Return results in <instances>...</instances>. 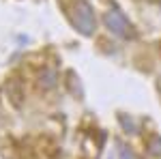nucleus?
I'll use <instances>...</instances> for the list:
<instances>
[{
    "mask_svg": "<svg viewBox=\"0 0 161 159\" xmlns=\"http://www.w3.org/2000/svg\"><path fill=\"white\" fill-rule=\"evenodd\" d=\"M71 22H73L75 30L84 37H90L97 30V20H95V11L86 0H75L71 7Z\"/></svg>",
    "mask_w": 161,
    "mask_h": 159,
    "instance_id": "f257e3e1",
    "label": "nucleus"
},
{
    "mask_svg": "<svg viewBox=\"0 0 161 159\" xmlns=\"http://www.w3.org/2000/svg\"><path fill=\"white\" fill-rule=\"evenodd\" d=\"M103 20H105V26L110 28L112 35H116V37H120V39H136V28H133V24L118 9H110V11L105 13Z\"/></svg>",
    "mask_w": 161,
    "mask_h": 159,
    "instance_id": "f03ea898",
    "label": "nucleus"
},
{
    "mask_svg": "<svg viewBox=\"0 0 161 159\" xmlns=\"http://www.w3.org/2000/svg\"><path fill=\"white\" fill-rule=\"evenodd\" d=\"M146 148H148V153L150 155H155V157H161V135L157 133H153L146 140Z\"/></svg>",
    "mask_w": 161,
    "mask_h": 159,
    "instance_id": "7ed1b4c3",
    "label": "nucleus"
},
{
    "mask_svg": "<svg viewBox=\"0 0 161 159\" xmlns=\"http://www.w3.org/2000/svg\"><path fill=\"white\" fill-rule=\"evenodd\" d=\"M56 80H58V73H56L54 69H45V71L41 73V77H39V82H41L43 88H52V86L56 84Z\"/></svg>",
    "mask_w": 161,
    "mask_h": 159,
    "instance_id": "20e7f679",
    "label": "nucleus"
},
{
    "mask_svg": "<svg viewBox=\"0 0 161 159\" xmlns=\"http://www.w3.org/2000/svg\"><path fill=\"white\" fill-rule=\"evenodd\" d=\"M118 121H120V125H123L129 133H137V122L133 121L131 116H125V114H120V116H118Z\"/></svg>",
    "mask_w": 161,
    "mask_h": 159,
    "instance_id": "39448f33",
    "label": "nucleus"
},
{
    "mask_svg": "<svg viewBox=\"0 0 161 159\" xmlns=\"http://www.w3.org/2000/svg\"><path fill=\"white\" fill-rule=\"evenodd\" d=\"M118 159H137V157L133 155V150L129 146H120L118 148Z\"/></svg>",
    "mask_w": 161,
    "mask_h": 159,
    "instance_id": "423d86ee",
    "label": "nucleus"
}]
</instances>
